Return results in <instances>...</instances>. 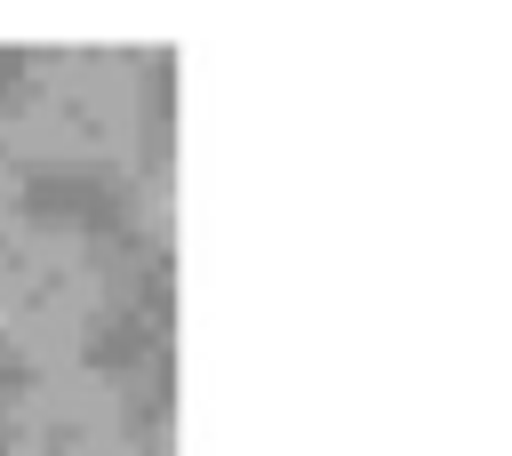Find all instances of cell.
<instances>
[{
    "label": "cell",
    "instance_id": "6da1fadb",
    "mask_svg": "<svg viewBox=\"0 0 512 456\" xmlns=\"http://www.w3.org/2000/svg\"><path fill=\"white\" fill-rule=\"evenodd\" d=\"M112 312L104 248L64 216H8L0 224V352L32 368L88 360Z\"/></svg>",
    "mask_w": 512,
    "mask_h": 456
},
{
    "label": "cell",
    "instance_id": "7a4b0ae2",
    "mask_svg": "<svg viewBox=\"0 0 512 456\" xmlns=\"http://www.w3.org/2000/svg\"><path fill=\"white\" fill-rule=\"evenodd\" d=\"M0 112L24 168H112L144 136V80L120 48H40Z\"/></svg>",
    "mask_w": 512,
    "mask_h": 456
},
{
    "label": "cell",
    "instance_id": "3957f363",
    "mask_svg": "<svg viewBox=\"0 0 512 456\" xmlns=\"http://www.w3.org/2000/svg\"><path fill=\"white\" fill-rule=\"evenodd\" d=\"M0 456H136L120 384L88 360L32 368L0 400Z\"/></svg>",
    "mask_w": 512,
    "mask_h": 456
},
{
    "label": "cell",
    "instance_id": "277c9868",
    "mask_svg": "<svg viewBox=\"0 0 512 456\" xmlns=\"http://www.w3.org/2000/svg\"><path fill=\"white\" fill-rule=\"evenodd\" d=\"M16 192H24V152H16V136H8V112H0V224L16 216Z\"/></svg>",
    "mask_w": 512,
    "mask_h": 456
}]
</instances>
